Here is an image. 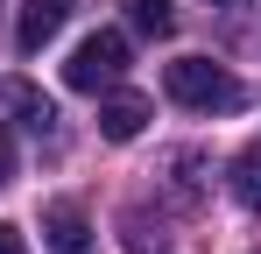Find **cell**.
<instances>
[{
	"label": "cell",
	"mask_w": 261,
	"mask_h": 254,
	"mask_svg": "<svg viewBox=\"0 0 261 254\" xmlns=\"http://www.w3.org/2000/svg\"><path fill=\"white\" fill-rule=\"evenodd\" d=\"M163 92L176 106H191V113H240L247 106V85L233 78L226 64H212V57H176L163 71Z\"/></svg>",
	"instance_id": "obj_1"
},
{
	"label": "cell",
	"mask_w": 261,
	"mask_h": 254,
	"mask_svg": "<svg viewBox=\"0 0 261 254\" xmlns=\"http://www.w3.org/2000/svg\"><path fill=\"white\" fill-rule=\"evenodd\" d=\"M127 78V36L120 29H99L71 49V64H64V85L71 92H106V85Z\"/></svg>",
	"instance_id": "obj_2"
},
{
	"label": "cell",
	"mask_w": 261,
	"mask_h": 254,
	"mask_svg": "<svg viewBox=\"0 0 261 254\" xmlns=\"http://www.w3.org/2000/svg\"><path fill=\"white\" fill-rule=\"evenodd\" d=\"M78 0H21V21H14V49L21 57H43V42H57V29L71 21Z\"/></svg>",
	"instance_id": "obj_3"
},
{
	"label": "cell",
	"mask_w": 261,
	"mask_h": 254,
	"mask_svg": "<svg viewBox=\"0 0 261 254\" xmlns=\"http://www.w3.org/2000/svg\"><path fill=\"white\" fill-rule=\"evenodd\" d=\"M148 127V99L141 92H113V99H99V134L106 141H134Z\"/></svg>",
	"instance_id": "obj_4"
},
{
	"label": "cell",
	"mask_w": 261,
	"mask_h": 254,
	"mask_svg": "<svg viewBox=\"0 0 261 254\" xmlns=\"http://www.w3.org/2000/svg\"><path fill=\"white\" fill-rule=\"evenodd\" d=\"M43 233H49V254H92V219L78 205H49Z\"/></svg>",
	"instance_id": "obj_5"
},
{
	"label": "cell",
	"mask_w": 261,
	"mask_h": 254,
	"mask_svg": "<svg viewBox=\"0 0 261 254\" xmlns=\"http://www.w3.org/2000/svg\"><path fill=\"white\" fill-rule=\"evenodd\" d=\"M0 106H14L29 134H57V106H49L36 85H0Z\"/></svg>",
	"instance_id": "obj_6"
},
{
	"label": "cell",
	"mask_w": 261,
	"mask_h": 254,
	"mask_svg": "<svg viewBox=\"0 0 261 254\" xmlns=\"http://www.w3.org/2000/svg\"><path fill=\"white\" fill-rule=\"evenodd\" d=\"M120 7H127V21L141 36H176V7L170 0H120Z\"/></svg>",
	"instance_id": "obj_7"
},
{
	"label": "cell",
	"mask_w": 261,
	"mask_h": 254,
	"mask_svg": "<svg viewBox=\"0 0 261 254\" xmlns=\"http://www.w3.org/2000/svg\"><path fill=\"white\" fill-rule=\"evenodd\" d=\"M226 184H233V198H240L247 212H261V148H247V156L233 163V176H226Z\"/></svg>",
	"instance_id": "obj_8"
},
{
	"label": "cell",
	"mask_w": 261,
	"mask_h": 254,
	"mask_svg": "<svg viewBox=\"0 0 261 254\" xmlns=\"http://www.w3.org/2000/svg\"><path fill=\"white\" fill-rule=\"evenodd\" d=\"M7 184H14V141L0 134V191H7Z\"/></svg>",
	"instance_id": "obj_9"
},
{
	"label": "cell",
	"mask_w": 261,
	"mask_h": 254,
	"mask_svg": "<svg viewBox=\"0 0 261 254\" xmlns=\"http://www.w3.org/2000/svg\"><path fill=\"white\" fill-rule=\"evenodd\" d=\"M0 254H29V247H21V233H14V226H0Z\"/></svg>",
	"instance_id": "obj_10"
}]
</instances>
